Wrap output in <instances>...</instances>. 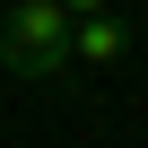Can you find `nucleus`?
<instances>
[{"mask_svg":"<svg viewBox=\"0 0 148 148\" xmlns=\"http://www.w3.org/2000/svg\"><path fill=\"white\" fill-rule=\"evenodd\" d=\"M0 70L26 87H70L79 61H70V0H18L0 18Z\"/></svg>","mask_w":148,"mask_h":148,"instance_id":"1","label":"nucleus"},{"mask_svg":"<svg viewBox=\"0 0 148 148\" xmlns=\"http://www.w3.org/2000/svg\"><path fill=\"white\" fill-rule=\"evenodd\" d=\"M131 52V18L105 9V0H70V61L79 70H122Z\"/></svg>","mask_w":148,"mask_h":148,"instance_id":"2","label":"nucleus"}]
</instances>
